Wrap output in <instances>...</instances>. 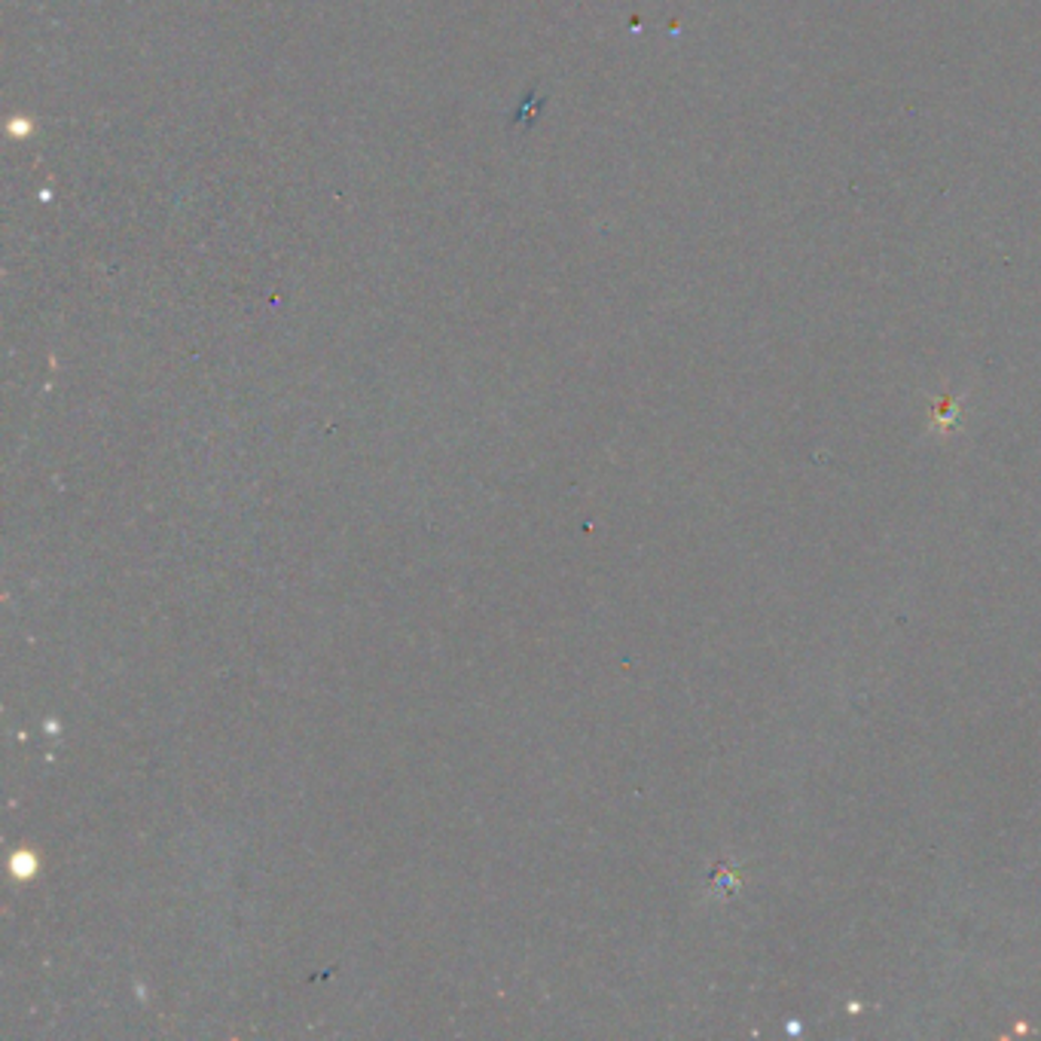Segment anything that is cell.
<instances>
[{"instance_id":"obj_1","label":"cell","mask_w":1041,"mask_h":1041,"mask_svg":"<svg viewBox=\"0 0 1041 1041\" xmlns=\"http://www.w3.org/2000/svg\"><path fill=\"white\" fill-rule=\"evenodd\" d=\"M10 132H31V120H10Z\"/></svg>"}]
</instances>
